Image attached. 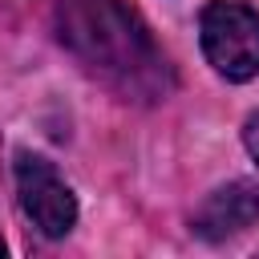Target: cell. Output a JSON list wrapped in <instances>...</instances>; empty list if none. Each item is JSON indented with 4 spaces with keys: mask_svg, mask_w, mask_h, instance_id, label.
I'll list each match as a JSON object with an SVG mask.
<instances>
[{
    "mask_svg": "<svg viewBox=\"0 0 259 259\" xmlns=\"http://www.w3.org/2000/svg\"><path fill=\"white\" fill-rule=\"evenodd\" d=\"M61 45L125 101H158L174 89V69L150 28L121 0H57Z\"/></svg>",
    "mask_w": 259,
    "mask_h": 259,
    "instance_id": "1",
    "label": "cell"
},
{
    "mask_svg": "<svg viewBox=\"0 0 259 259\" xmlns=\"http://www.w3.org/2000/svg\"><path fill=\"white\" fill-rule=\"evenodd\" d=\"M202 53L227 81H251L259 73V12L239 0H210L198 20Z\"/></svg>",
    "mask_w": 259,
    "mask_h": 259,
    "instance_id": "2",
    "label": "cell"
},
{
    "mask_svg": "<svg viewBox=\"0 0 259 259\" xmlns=\"http://www.w3.org/2000/svg\"><path fill=\"white\" fill-rule=\"evenodd\" d=\"M16 198L28 223L45 239H61L77 223V198L65 186V178L45 162L40 154H16Z\"/></svg>",
    "mask_w": 259,
    "mask_h": 259,
    "instance_id": "3",
    "label": "cell"
},
{
    "mask_svg": "<svg viewBox=\"0 0 259 259\" xmlns=\"http://www.w3.org/2000/svg\"><path fill=\"white\" fill-rule=\"evenodd\" d=\"M255 223H259V190L251 182H227V186L210 190L190 219L194 235H202L206 243L235 239Z\"/></svg>",
    "mask_w": 259,
    "mask_h": 259,
    "instance_id": "4",
    "label": "cell"
},
{
    "mask_svg": "<svg viewBox=\"0 0 259 259\" xmlns=\"http://www.w3.org/2000/svg\"><path fill=\"white\" fill-rule=\"evenodd\" d=\"M243 142H247L251 158L259 162V113H251V117H247V125H243Z\"/></svg>",
    "mask_w": 259,
    "mask_h": 259,
    "instance_id": "5",
    "label": "cell"
},
{
    "mask_svg": "<svg viewBox=\"0 0 259 259\" xmlns=\"http://www.w3.org/2000/svg\"><path fill=\"white\" fill-rule=\"evenodd\" d=\"M0 255H4V243H0Z\"/></svg>",
    "mask_w": 259,
    "mask_h": 259,
    "instance_id": "6",
    "label": "cell"
}]
</instances>
